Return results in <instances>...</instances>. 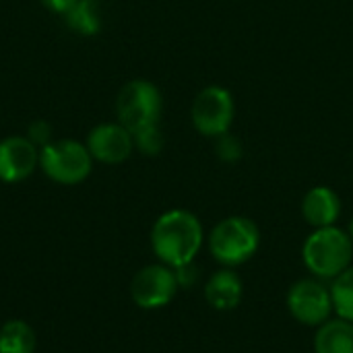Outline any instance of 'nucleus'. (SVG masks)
<instances>
[{
  "label": "nucleus",
  "mask_w": 353,
  "mask_h": 353,
  "mask_svg": "<svg viewBox=\"0 0 353 353\" xmlns=\"http://www.w3.org/2000/svg\"><path fill=\"white\" fill-rule=\"evenodd\" d=\"M87 149L93 159L101 163H122L134 151V141L128 128L118 124H99L87 137Z\"/></svg>",
  "instance_id": "1a4fd4ad"
},
{
  "label": "nucleus",
  "mask_w": 353,
  "mask_h": 353,
  "mask_svg": "<svg viewBox=\"0 0 353 353\" xmlns=\"http://www.w3.org/2000/svg\"><path fill=\"white\" fill-rule=\"evenodd\" d=\"M39 168L50 180L72 186L87 180L93 168V157L87 145L64 139L48 143L39 149Z\"/></svg>",
  "instance_id": "39448f33"
},
{
  "label": "nucleus",
  "mask_w": 353,
  "mask_h": 353,
  "mask_svg": "<svg viewBox=\"0 0 353 353\" xmlns=\"http://www.w3.org/2000/svg\"><path fill=\"white\" fill-rule=\"evenodd\" d=\"M288 310L290 314L308 327H321L335 312L331 288L323 279H300L288 292Z\"/></svg>",
  "instance_id": "0eeeda50"
},
{
  "label": "nucleus",
  "mask_w": 353,
  "mask_h": 353,
  "mask_svg": "<svg viewBox=\"0 0 353 353\" xmlns=\"http://www.w3.org/2000/svg\"><path fill=\"white\" fill-rule=\"evenodd\" d=\"M244 296V283L230 267L215 271L205 285V300L213 310L230 312L240 306Z\"/></svg>",
  "instance_id": "f8f14e48"
},
{
  "label": "nucleus",
  "mask_w": 353,
  "mask_h": 353,
  "mask_svg": "<svg viewBox=\"0 0 353 353\" xmlns=\"http://www.w3.org/2000/svg\"><path fill=\"white\" fill-rule=\"evenodd\" d=\"M331 296L337 316L353 323V265H350L339 277L333 279Z\"/></svg>",
  "instance_id": "dca6fc26"
},
{
  "label": "nucleus",
  "mask_w": 353,
  "mask_h": 353,
  "mask_svg": "<svg viewBox=\"0 0 353 353\" xmlns=\"http://www.w3.org/2000/svg\"><path fill=\"white\" fill-rule=\"evenodd\" d=\"M66 25L79 35H95L101 29L97 0H77L64 14Z\"/></svg>",
  "instance_id": "4468645a"
},
{
  "label": "nucleus",
  "mask_w": 353,
  "mask_h": 353,
  "mask_svg": "<svg viewBox=\"0 0 353 353\" xmlns=\"http://www.w3.org/2000/svg\"><path fill=\"white\" fill-rule=\"evenodd\" d=\"M35 333L23 321H8L0 329V353H33Z\"/></svg>",
  "instance_id": "2eb2a0df"
},
{
  "label": "nucleus",
  "mask_w": 353,
  "mask_h": 353,
  "mask_svg": "<svg viewBox=\"0 0 353 353\" xmlns=\"http://www.w3.org/2000/svg\"><path fill=\"white\" fill-rule=\"evenodd\" d=\"M192 126L199 134L217 139L232 130L236 118V103L232 93L221 85H209L201 89L190 108Z\"/></svg>",
  "instance_id": "423d86ee"
},
{
  "label": "nucleus",
  "mask_w": 353,
  "mask_h": 353,
  "mask_svg": "<svg viewBox=\"0 0 353 353\" xmlns=\"http://www.w3.org/2000/svg\"><path fill=\"white\" fill-rule=\"evenodd\" d=\"M341 215V199L331 186H314L304 194L302 217L314 230L335 225Z\"/></svg>",
  "instance_id": "9b49d317"
},
{
  "label": "nucleus",
  "mask_w": 353,
  "mask_h": 353,
  "mask_svg": "<svg viewBox=\"0 0 353 353\" xmlns=\"http://www.w3.org/2000/svg\"><path fill=\"white\" fill-rule=\"evenodd\" d=\"M205 242L201 219L186 209H172L157 217L151 230V248L159 263L176 269L194 263Z\"/></svg>",
  "instance_id": "f257e3e1"
},
{
  "label": "nucleus",
  "mask_w": 353,
  "mask_h": 353,
  "mask_svg": "<svg viewBox=\"0 0 353 353\" xmlns=\"http://www.w3.org/2000/svg\"><path fill=\"white\" fill-rule=\"evenodd\" d=\"M302 261L316 279L339 277L353 261V242L350 232L329 225L314 230L302 246Z\"/></svg>",
  "instance_id": "f03ea898"
},
{
  "label": "nucleus",
  "mask_w": 353,
  "mask_h": 353,
  "mask_svg": "<svg viewBox=\"0 0 353 353\" xmlns=\"http://www.w3.org/2000/svg\"><path fill=\"white\" fill-rule=\"evenodd\" d=\"M178 290L180 285L174 269L163 263L143 267L130 281V298L143 310H157L168 306Z\"/></svg>",
  "instance_id": "6e6552de"
},
{
  "label": "nucleus",
  "mask_w": 353,
  "mask_h": 353,
  "mask_svg": "<svg viewBox=\"0 0 353 353\" xmlns=\"http://www.w3.org/2000/svg\"><path fill=\"white\" fill-rule=\"evenodd\" d=\"M215 153L223 163H238L244 155V147L238 137H234L232 132H225L215 139Z\"/></svg>",
  "instance_id": "f3484780"
},
{
  "label": "nucleus",
  "mask_w": 353,
  "mask_h": 353,
  "mask_svg": "<svg viewBox=\"0 0 353 353\" xmlns=\"http://www.w3.org/2000/svg\"><path fill=\"white\" fill-rule=\"evenodd\" d=\"M50 137H52V126H50L46 120H33V122L29 124L27 139H29L33 145H37L39 149H41L43 145L50 143Z\"/></svg>",
  "instance_id": "6ab92c4d"
},
{
  "label": "nucleus",
  "mask_w": 353,
  "mask_h": 353,
  "mask_svg": "<svg viewBox=\"0 0 353 353\" xmlns=\"http://www.w3.org/2000/svg\"><path fill=\"white\" fill-rule=\"evenodd\" d=\"M314 353H353V323L341 316L316 327Z\"/></svg>",
  "instance_id": "ddd939ff"
},
{
  "label": "nucleus",
  "mask_w": 353,
  "mask_h": 353,
  "mask_svg": "<svg viewBox=\"0 0 353 353\" xmlns=\"http://www.w3.org/2000/svg\"><path fill=\"white\" fill-rule=\"evenodd\" d=\"M132 141H134V149H139L143 155H157L163 149V134L159 126L134 132Z\"/></svg>",
  "instance_id": "a211bd4d"
},
{
  "label": "nucleus",
  "mask_w": 353,
  "mask_h": 353,
  "mask_svg": "<svg viewBox=\"0 0 353 353\" xmlns=\"http://www.w3.org/2000/svg\"><path fill=\"white\" fill-rule=\"evenodd\" d=\"M174 273H176V279H178L180 288H192L199 281V267L194 263L180 265V267L174 269Z\"/></svg>",
  "instance_id": "aec40b11"
},
{
  "label": "nucleus",
  "mask_w": 353,
  "mask_h": 353,
  "mask_svg": "<svg viewBox=\"0 0 353 353\" xmlns=\"http://www.w3.org/2000/svg\"><path fill=\"white\" fill-rule=\"evenodd\" d=\"M347 232H350V236H352V242H353V219H352V223H350V230H347Z\"/></svg>",
  "instance_id": "4be33fe9"
},
{
  "label": "nucleus",
  "mask_w": 353,
  "mask_h": 353,
  "mask_svg": "<svg viewBox=\"0 0 353 353\" xmlns=\"http://www.w3.org/2000/svg\"><path fill=\"white\" fill-rule=\"evenodd\" d=\"M39 165V147L27 137L0 141V180L6 184L23 182Z\"/></svg>",
  "instance_id": "9d476101"
},
{
  "label": "nucleus",
  "mask_w": 353,
  "mask_h": 353,
  "mask_svg": "<svg viewBox=\"0 0 353 353\" xmlns=\"http://www.w3.org/2000/svg\"><path fill=\"white\" fill-rule=\"evenodd\" d=\"M163 110L161 91L155 87V83L147 79H132L128 81L116 99V114L124 128H128L130 134L159 126Z\"/></svg>",
  "instance_id": "20e7f679"
},
{
  "label": "nucleus",
  "mask_w": 353,
  "mask_h": 353,
  "mask_svg": "<svg viewBox=\"0 0 353 353\" xmlns=\"http://www.w3.org/2000/svg\"><path fill=\"white\" fill-rule=\"evenodd\" d=\"M211 256L223 267H238L248 263L261 246L259 225L244 215H232L215 223L207 238Z\"/></svg>",
  "instance_id": "7ed1b4c3"
},
{
  "label": "nucleus",
  "mask_w": 353,
  "mask_h": 353,
  "mask_svg": "<svg viewBox=\"0 0 353 353\" xmlns=\"http://www.w3.org/2000/svg\"><path fill=\"white\" fill-rule=\"evenodd\" d=\"M74 2H77V0H41L43 6H48L50 10H54V12H58V14H66L68 8H70Z\"/></svg>",
  "instance_id": "412c9836"
}]
</instances>
